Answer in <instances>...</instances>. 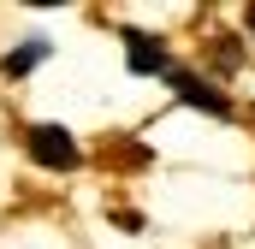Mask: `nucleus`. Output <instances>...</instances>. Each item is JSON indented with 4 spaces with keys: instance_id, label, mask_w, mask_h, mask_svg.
Listing matches in <instances>:
<instances>
[{
    "instance_id": "obj_5",
    "label": "nucleus",
    "mask_w": 255,
    "mask_h": 249,
    "mask_svg": "<svg viewBox=\"0 0 255 249\" xmlns=\"http://www.w3.org/2000/svg\"><path fill=\"white\" fill-rule=\"evenodd\" d=\"M250 30H255V6H250Z\"/></svg>"
},
{
    "instance_id": "obj_1",
    "label": "nucleus",
    "mask_w": 255,
    "mask_h": 249,
    "mask_svg": "<svg viewBox=\"0 0 255 249\" xmlns=\"http://www.w3.org/2000/svg\"><path fill=\"white\" fill-rule=\"evenodd\" d=\"M30 154H36L42 166H54V172H71V166L83 160V148H77V136H71L65 124H36V130H30Z\"/></svg>"
},
{
    "instance_id": "obj_2",
    "label": "nucleus",
    "mask_w": 255,
    "mask_h": 249,
    "mask_svg": "<svg viewBox=\"0 0 255 249\" xmlns=\"http://www.w3.org/2000/svg\"><path fill=\"white\" fill-rule=\"evenodd\" d=\"M166 83L178 89V101H190V107H202L208 119H232V101L214 89V83H202L196 71H166Z\"/></svg>"
},
{
    "instance_id": "obj_4",
    "label": "nucleus",
    "mask_w": 255,
    "mask_h": 249,
    "mask_svg": "<svg viewBox=\"0 0 255 249\" xmlns=\"http://www.w3.org/2000/svg\"><path fill=\"white\" fill-rule=\"evenodd\" d=\"M42 60H48V42H18V48L6 54V77H30Z\"/></svg>"
},
{
    "instance_id": "obj_3",
    "label": "nucleus",
    "mask_w": 255,
    "mask_h": 249,
    "mask_svg": "<svg viewBox=\"0 0 255 249\" xmlns=\"http://www.w3.org/2000/svg\"><path fill=\"white\" fill-rule=\"evenodd\" d=\"M125 54H130L125 65L136 77H166V71H172V65H166V48H160L154 36H142V30H125Z\"/></svg>"
}]
</instances>
